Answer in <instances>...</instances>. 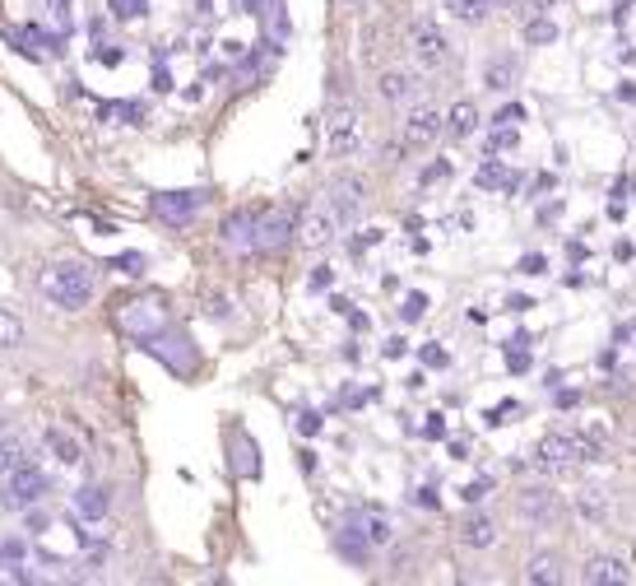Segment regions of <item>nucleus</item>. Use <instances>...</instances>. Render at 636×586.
<instances>
[{
	"label": "nucleus",
	"mask_w": 636,
	"mask_h": 586,
	"mask_svg": "<svg viewBox=\"0 0 636 586\" xmlns=\"http://www.w3.org/2000/svg\"><path fill=\"white\" fill-rule=\"evenodd\" d=\"M42 447H47L61 466H79V442H75V438H66L61 429H47V433H42Z\"/></svg>",
	"instance_id": "nucleus-23"
},
{
	"label": "nucleus",
	"mask_w": 636,
	"mask_h": 586,
	"mask_svg": "<svg viewBox=\"0 0 636 586\" xmlns=\"http://www.w3.org/2000/svg\"><path fill=\"white\" fill-rule=\"evenodd\" d=\"M200 205H205V191H158V196H154L158 219H168V224H177V228L196 219Z\"/></svg>",
	"instance_id": "nucleus-10"
},
{
	"label": "nucleus",
	"mask_w": 636,
	"mask_h": 586,
	"mask_svg": "<svg viewBox=\"0 0 636 586\" xmlns=\"http://www.w3.org/2000/svg\"><path fill=\"white\" fill-rule=\"evenodd\" d=\"M117 326H121L126 335L149 340V335H158L163 326H168V303H163V298H135V303H121V307H117Z\"/></svg>",
	"instance_id": "nucleus-5"
},
{
	"label": "nucleus",
	"mask_w": 636,
	"mask_h": 586,
	"mask_svg": "<svg viewBox=\"0 0 636 586\" xmlns=\"http://www.w3.org/2000/svg\"><path fill=\"white\" fill-rule=\"evenodd\" d=\"M297 237V215L288 205H274L265 219H256V252H284Z\"/></svg>",
	"instance_id": "nucleus-9"
},
{
	"label": "nucleus",
	"mask_w": 636,
	"mask_h": 586,
	"mask_svg": "<svg viewBox=\"0 0 636 586\" xmlns=\"http://www.w3.org/2000/svg\"><path fill=\"white\" fill-rule=\"evenodd\" d=\"M548 5H558V0H530V10H534V14H548Z\"/></svg>",
	"instance_id": "nucleus-41"
},
{
	"label": "nucleus",
	"mask_w": 636,
	"mask_h": 586,
	"mask_svg": "<svg viewBox=\"0 0 636 586\" xmlns=\"http://www.w3.org/2000/svg\"><path fill=\"white\" fill-rule=\"evenodd\" d=\"M112 265H117L121 275H130V280H135V275H145V256H140V252H121Z\"/></svg>",
	"instance_id": "nucleus-32"
},
{
	"label": "nucleus",
	"mask_w": 636,
	"mask_h": 586,
	"mask_svg": "<svg viewBox=\"0 0 636 586\" xmlns=\"http://www.w3.org/2000/svg\"><path fill=\"white\" fill-rule=\"evenodd\" d=\"M218 237H224V247H233V252H256V215L237 209V215H228V219H224Z\"/></svg>",
	"instance_id": "nucleus-14"
},
{
	"label": "nucleus",
	"mask_w": 636,
	"mask_h": 586,
	"mask_svg": "<svg viewBox=\"0 0 636 586\" xmlns=\"http://www.w3.org/2000/svg\"><path fill=\"white\" fill-rule=\"evenodd\" d=\"M520 117H525V108H516V102H511V108H502V112L492 117V121H497V126H516Z\"/></svg>",
	"instance_id": "nucleus-35"
},
{
	"label": "nucleus",
	"mask_w": 636,
	"mask_h": 586,
	"mask_svg": "<svg viewBox=\"0 0 636 586\" xmlns=\"http://www.w3.org/2000/svg\"><path fill=\"white\" fill-rule=\"evenodd\" d=\"M330 280H335V275H330V265H316V271H312V289H330Z\"/></svg>",
	"instance_id": "nucleus-36"
},
{
	"label": "nucleus",
	"mask_w": 636,
	"mask_h": 586,
	"mask_svg": "<svg viewBox=\"0 0 636 586\" xmlns=\"http://www.w3.org/2000/svg\"><path fill=\"white\" fill-rule=\"evenodd\" d=\"M423 312H428V298H423V293H409V298L400 303V316H404V322H419Z\"/></svg>",
	"instance_id": "nucleus-33"
},
{
	"label": "nucleus",
	"mask_w": 636,
	"mask_h": 586,
	"mask_svg": "<svg viewBox=\"0 0 636 586\" xmlns=\"http://www.w3.org/2000/svg\"><path fill=\"white\" fill-rule=\"evenodd\" d=\"M340 554L349 558L353 568H367V558H372V540L363 536V526H344V536H340Z\"/></svg>",
	"instance_id": "nucleus-21"
},
{
	"label": "nucleus",
	"mask_w": 636,
	"mask_h": 586,
	"mask_svg": "<svg viewBox=\"0 0 636 586\" xmlns=\"http://www.w3.org/2000/svg\"><path fill=\"white\" fill-rule=\"evenodd\" d=\"M492 5H497V10H516V5H520V0H492Z\"/></svg>",
	"instance_id": "nucleus-42"
},
{
	"label": "nucleus",
	"mask_w": 636,
	"mask_h": 586,
	"mask_svg": "<svg viewBox=\"0 0 636 586\" xmlns=\"http://www.w3.org/2000/svg\"><path fill=\"white\" fill-rule=\"evenodd\" d=\"M358 145H363V121H358V112L349 108V102H335L325 117V154L330 158H353Z\"/></svg>",
	"instance_id": "nucleus-4"
},
{
	"label": "nucleus",
	"mask_w": 636,
	"mask_h": 586,
	"mask_svg": "<svg viewBox=\"0 0 636 586\" xmlns=\"http://www.w3.org/2000/svg\"><path fill=\"white\" fill-rule=\"evenodd\" d=\"M460 498H464V502H483V498H488V479H474V484H464Z\"/></svg>",
	"instance_id": "nucleus-34"
},
{
	"label": "nucleus",
	"mask_w": 636,
	"mask_h": 586,
	"mask_svg": "<svg viewBox=\"0 0 636 586\" xmlns=\"http://www.w3.org/2000/svg\"><path fill=\"white\" fill-rule=\"evenodd\" d=\"M376 93H381L385 102H409L413 93H419V79H413L409 70H385V75L376 79Z\"/></svg>",
	"instance_id": "nucleus-17"
},
{
	"label": "nucleus",
	"mask_w": 636,
	"mask_h": 586,
	"mask_svg": "<svg viewBox=\"0 0 636 586\" xmlns=\"http://www.w3.org/2000/svg\"><path fill=\"white\" fill-rule=\"evenodd\" d=\"M23 466V442L19 438H0V479H5L10 470Z\"/></svg>",
	"instance_id": "nucleus-30"
},
{
	"label": "nucleus",
	"mask_w": 636,
	"mask_h": 586,
	"mask_svg": "<svg viewBox=\"0 0 636 586\" xmlns=\"http://www.w3.org/2000/svg\"><path fill=\"white\" fill-rule=\"evenodd\" d=\"M325 205L340 215V224H353L358 215H363V205H367V182L353 177V173L335 177V182H330V191H325Z\"/></svg>",
	"instance_id": "nucleus-8"
},
{
	"label": "nucleus",
	"mask_w": 636,
	"mask_h": 586,
	"mask_svg": "<svg viewBox=\"0 0 636 586\" xmlns=\"http://www.w3.org/2000/svg\"><path fill=\"white\" fill-rule=\"evenodd\" d=\"M492 158V154H488ZM474 182L483 186V191H497V186H502V191H511V186H516V177L502 168V164H497V158H492V164H483L479 173H474Z\"/></svg>",
	"instance_id": "nucleus-26"
},
{
	"label": "nucleus",
	"mask_w": 636,
	"mask_h": 586,
	"mask_svg": "<svg viewBox=\"0 0 636 586\" xmlns=\"http://www.w3.org/2000/svg\"><path fill=\"white\" fill-rule=\"evenodd\" d=\"M460 545L464 549H492L497 545V521L488 512H469L460 521Z\"/></svg>",
	"instance_id": "nucleus-15"
},
{
	"label": "nucleus",
	"mask_w": 636,
	"mask_h": 586,
	"mask_svg": "<svg viewBox=\"0 0 636 586\" xmlns=\"http://www.w3.org/2000/svg\"><path fill=\"white\" fill-rule=\"evenodd\" d=\"M344 5H367V0H344Z\"/></svg>",
	"instance_id": "nucleus-44"
},
{
	"label": "nucleus",
	"mask_w": 636,
	"mask_h": 586,
	"mask_svg": "<svg viewBox=\"0 0 636 586\" xmlns=\"http://www.w3.org/2000/svg\"><path fill=\"white\" fill-rule=\"evenodd\" d=\"M516 75H520V61H516V57H492V61L483 66V89L507 93V89L516 84Z\"/></svg>",
	"instance_id": "nucleus-18"
},
{
	"label": "nucleus",
	"mask_w": 636,
	"mask_h": 586,
	"mask_svg": "<svg viewBox=\"0 0 636 586\" xmlns=\"http://www.w3.org/2000/svg\"><path fill=\"white\" fill-rule=\"evenodd\" d=\"M580 577H586L590 586H623V582H632V568L614 554H595V558H586Z\"/></svg>",
	"instance_id": "nucleus-13"
},
{
	"label": "nucleus",
	"mask_w": 636,
	"mask_h": 586,
	"mask_svg": "<svg viewBox=\"0 0 636 586\" xmlns=\"http://www.w3.org/2000/svg\"><path fill=\"white\" fill-rule=\"evenodd\" d=\"M525 42H534V47H548V42H558V23H552L548 14H534L530 23H525Z\"/></svg>",
	"instance_id": "nucleus-29"
},
{
	"label": "nucleus",
	"mask_w": 636,
	"mask_h": 586,
	"mask_svg": "<svg viewBox=\"0 0 636 586\" xmlns=\"http://www.w3.org/2000/svg\"><path fill=\"white\" fill-rule=\"evenodd\" d=\"M242 5H246V10H252V14H256V5H261V0H242Z\"/></svg>",
	"instance_id": "nucleus-43"
},
{
	"label": "nucleus",
	"mask_w": 636,
	"mask_h": 586,
	"mask_svg": "<svg viewBox=\"0 0 636 586\" xmlns=\"http://www.w3.org/2000/svg\"><path fill=\"white\" fill-rule=\"evenodd\" d=\"M520 275H543V256H525L520 261Z\"/></svg>",
	"instance_id": "nucleus-38"
},
{
	"label": "nucleus",
	"mask_w": 636,
	"mask_h": 586,
	"mask_svg": "<svg viewBox=\"0 0 636 586\" xmlns=\"http://www.w3.org/2000/svg\"><path fill=\"white\" fill-rule=\"evenodd\" d=\"M340 215L330 205H316V209H302L297 215V243L307 247V252H325L330 243L340 237Z\"/></svg>",
	"instance_id": "nucleus-6"
},
{
	"label": "nucleus",
	"mask_w": 636,
	"mask_h": 586,
	"mask_svg": "<svg viewBox=\"0 0 636 586\" xmlns=\"http://www.w3.org/2000/svg\"><path fill=\"white\" fill-rule=\"evenodd\" d=\"M0 568H5V564H0Z\"/></svg>",
	"instance_id": "nucleus-45"
},
{
	"label": "nucleus",
	"mask_w": 636,
	"mask_h": 586,
	"mask_svg": "<svg viewBox=\"0 0 636 586\" xmlns=\"http://www.w3.org/2000/svg\"><path fill=\"white\" fill-rule=\"evenodd\" d=\"M604 457V429H558L543 433L534 447V466L543 475H567L571 466H586Z\"/></svg>",
	"instance_id": "nucleus-1"
},
{
	"label": "nucleus",
	"mask_w": 636,
	"mask_h": 586,
	"mask_svg": "<svg viewBox=\"0 0 636 586\" xmlns=\"http://www.w3.org/2000/svg\"><path fill=\"white\" fill-rule=\"evenodd\" d=\"M409 51H413V57H419V66H428V70H437V66L451 61V42H446V33H441L437 23H428V19L409 23Z\"/></svg>",
	"instance_id": "nucleus-7"
},
{
	"label": "nucleus",
	"mask_w": 636,
	"mask_h": 586,
	"mask_svg": "<svg viewBox=\"0 0 636 586\" xmlns=\"http://www.w3.org/2000/svg\"><path fill=\"white\" fill-rule=\"evenodd\" d=\"M516 508H520V517L530 521V526H552V521H558V512H562V502H558V493H552V489H525Z\"/></svg>",
	"instance_id": "nucleus-12"
},
{
	"label": "nucleus",
	"mask_w": 636,
	"mask_h": 586,
	"mask_svg": "<svg viewBox=\"0 0 636 586\" xmlns=\"http://www.w3.org/2000/svg\"><path fill=\"white\" fill-rule=\"evenodd\" d=\"M107 512H112V493H107L102 484H84L75 493V517H84V521H102Z\"/></svg>",
	"instance_id": "nucleus-16"
},
{
	"label": "nucleus",
	"mask_w": 636,
	"mask_h": 586,
	"mask_svg": "<svg viewBox=\"0 0 636 586\" xmlns=\"http://www.w3.org/2000/svg\"><path fill=\"white\" fill-rule=\"evenodd\" d=\"M297 433H307V438L321 433V419H316V414H302V419H297Z\"/></svg>",
	"instance_id": "nucleus-39"
},
{
	"label": "nucleus",
	"mask_w": 636,
	"mask_h": 586,
	"mask_svg": "<svg viewBox=\"0 0 636 586\" xmlns=\"http://www.w3.org/2000/svg\"><path fill=\"white\" fill-rule=\"evenodd\" d=\"M38 289L47 293V303H57L61 312H75L93 298V275L79 261H57L38 275Z\"/></svg>",
	"instance_id": "nucleus-2"
},
{
	"label": "nucleus",
	"mask_w": 636,
	"mask_h": 586,
	"mask_svg": "<svg viewBox=\"0 0 636 586\" xmlns=\"http://www.w3.org/2000/svg\"><path fill=\"white\" fill-rule=\"evenodd\" d=\"M502 149H516V126H497L488 136V154H502Z\"/></svg>",
	"instance_id": "nucleus-31"
},
{
	"label": "nucleus",
	"mask_w": 636,
	"mask_h": 586,
	"mask_svg": "<svg viewBox=\"0 0 636 586\" xmlns=\"http://www.w3.org/2000/svg\"><path fill=\"white\" fill-rule=\"evenodd\" d=\"M47 489H51L47 475L38 466L23 461L19 470H10L5 479H0V508H5V512H29V508H38V502H42Z\"/></svg>",
	"instance_id": "nucleus-3"
},
{
	"label": "nucleus",
	"mask_w": 636,
	"mask_h": 586,
	"mask_svg": "<svg viewBox=\"0 0 636 586\" xmlns=\"http://www.w3.org/2000/svg\"><path fill=\"white\" fill-rule=\"evenodd\" d=\"M479 130V108L474 102H455V108L446 112V136L451 140H469Z\"/></svg>",
	"instance_id": "nucleus-20"
},
{
	"label": "nucleus",
	"mask_w": 636,
	"mask_h": 586,
	"mask_svg": "<svg viewBox=\"0 0 636 586\" xmlns=\"http://www.w3.org/2000/svg\"><path fill=\"white\" fill-rule=\"evenodd\" d=\"M358 526H363V536L372 540V549H385L395 540V521L385 517V512H376V508H367L363 517H358Z\"/></svg>",
	"instance_id": "nucleus-19"
},
{
	"label": "nucleus",
	"mask_w": 636,
	"mask_h": 586,
	"mask_svg": "<svg viewBox=\"0 0 636 586\" xmlns=\"http://www.w3.org/2000/svg\"><path fill=\"white\" fill-rule=\"evenodd\" d=\"M525 582H530V586H552V582H562L558 558H552V554H534L530 564H525Z\"/></svg>",
	"instance_id": "nucleus-22"
},
{
	"label": "nucleus",
	"mask_w": 636,
	"mask_h": 586,
	"mask_svg": "<svg viewBox=\"0 0 636 586\" xmlns=\"http://www.w3.org/2000/svg\"><path fill=\"white\" fill-rule=\"evenodd\" d=\"M441 130H446V117L432 112V108H419V112H409L404 117V145L409 149H428Z\"/></svg>",
	"instance_id": "nucleus-11"
},
{
	"label": "nucleus",
	"mask_w": 636,
	"mask_h": 586,
	"mask_svg": "<svg viewBox=\"0 0 636 586\" xmlns=\"http://www.w3.org/2000/svg\"><path fill=\"white\" fill-rule=\"evenodd\" d=\"M576 512L586 517V521H604V517H608V498H604V489H580V493H576Z\"/></svg>",
	"instance_id": "nucleus-25"
},
{
	"label": "nucleus",
	"mask_w": 636,
	"mask_h": 586,
	"mask_svg": "<svg viewBox=\"0 0 636 586\" xmlns=\"http://www.w3.org/2000/svg\"><path fill=\"white\" fill-rule=\"evenodd\" d=\"M423 363H432V368H446V350H437V344H428V350H423Z\"/></svg>",
	"instance_id": "nucleus-37"
},
{
	"label": "nucleus",
	"mask_w": 636,
	"mask_h": 586,
	"mask_svg": "<svg viewBox=\"0 0 636 586\" xmlns=\"http://www.w3.org/2000/svg\"><path fill=\"white\" fill-rule=\"evenodd\" d=\"M23 558H29V549H23V540H19V536H10L5 545H0V564L10 568V577L29 582V568H23Z\"/></svg>",
	"instance_id": "nucleus-24"
},
{
	"label": "nucleus",
	"mask_w": 636,
	"mask_h": 586,
	"mask_svg": "<svg viewBox=\"0 0 636 586\" xmlns=\"http://www.w3.org/2000/svg\"><path fill=\"white\" fill-rule=\"evenodd\" d=\"M413 502H423V508H437V493H432V489H413Z\"/></svg>",
	"instance_id": "nucleus-40"
},
{
	"label": "nucleus",
	"mask_w": 636,
	"mask_h": 586,
	"mask_svg": "<svg viewBox=\"0 0 636 586\" xmlns=\"http://www.w3.org/2000/svg\"><path fill=\"white\" fill-rule=\"evenodd\" d=\"M19 344H23V322H19V312L0 307V350H19Z\"/></svg>",
	"instance_id": "nucleus-28"
},
{
	"label": "nucleus",
	"mask_w": 636,
	"mask_h": 586,
	"mask_svg": "<svg viewBox=\"0 0 636 586\" xmlns=\"http://www.w3.org/2000/svg\"><path fill=\"white\" fill-rule=\"evenodd\" d=\"M446 10L460 19V23H483L488 10H497L492 0H446Z\"/></svg>",
	"instance_id": "nucleus-27"
}]
</instances>
